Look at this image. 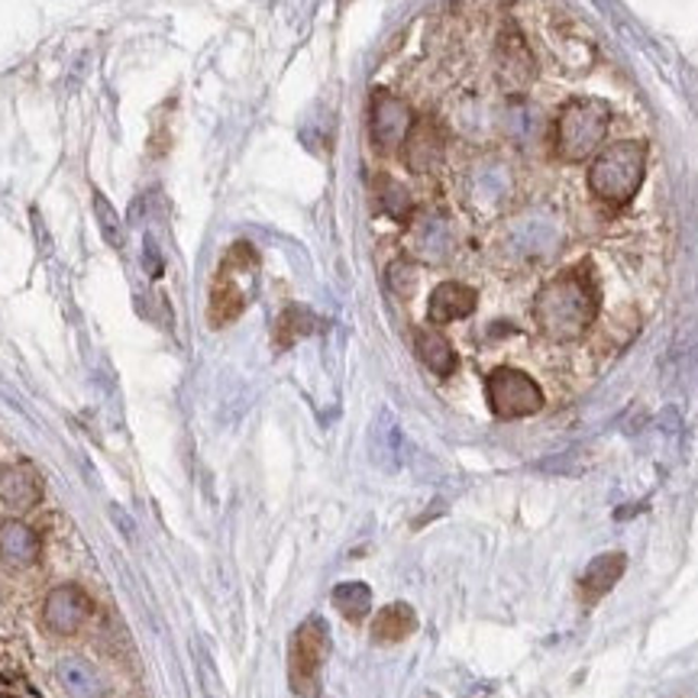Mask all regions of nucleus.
Masks as SVG:
<instances>
[{"label": "nucleus", "instance_id": "obj_13", "mask_svg": "<svg viewBox=\"0 0 698 698\" xmlns=\"http://www.w3.org/2000/svg\"><path fill=\"white\" fill-rule=\"evenodd\" d=\"M39 554H42V541L26 521L10 518V521L0 524V559L7 566L26 569V566H33L39 559Z\"/></svg>", "mask_w": 698, "mask_h": 698}, {"label": "nucleus", "instance_id": "obj_12", "mask_svg": "<svg viewBox=\"0 0 698 698\" xmlns=\"http://www.w3.org/2000/svg\"><path fill=\"white\" fill-rule=\"evenodd\" d=\"M475 304H479V294L469 284H462V281H443L430 294L427 317H430V323H453V320L469 317L475 310Z\"/></svg>", "mask_w": 698, "mask_h": 698}, {"label": "nucleus", "instance_id": "obj_20", "mask_svg": "<svg viewBox=\"0 0 698 698\" xmlns=\"http://www.w3.org/2000/svg\"><path fill=\"white\" fill-rule=\"evenodd\" d=\"M376 191H379V204H382V211L389 217L408 220V214H411V194H408V188L402 181H395L392 175H382V178H376Z\"/></svg>", "mask_w": 698, "mask_h": 698}, {"label": "nucleus", "instance_id": "obj_11", "mask_svg": "<svg viewBox=\"0 0 698 698\" xmlns=\"http://www.w3.org/2000/svg\"><path fill=\"white\" fill-rule=\"evenodd\" d=\"M42 498V479L29 462H13L0 472V502L10 511H29Z\"/></svg>", "mask_w": 698, "mask_h": 698}, {"label": "nucleus", "instance_id": "obj_7", "mask_svg": "<svg viewBox=\"0 0 698 698\" xmlns=\"http://www.w3.org/2000/svg\"><path fill=\"white\" fill-rule=\"evenodd\" d=\"M537 72L534 49L528 46L518 23H505L495 39V75L505 91H521Z\"/></svg>", "mask_w": 698, "mask_h": 698}, {"label": "nucleus", "instance_id": "obj_4", "mask_svg": "<svg viewBox=\"0 0 698 698\" xmlns=\"http://www.w3.org/2000/svg\"><path fill=\"white\" fill-rule=\"evenodd\" d=\"M327 650H330L327 624L320 618H307L294 631L291 650H288V680L301 698H317L320 693V670H323Z\"/></svg>", "mask_w": 698, "mask_h": 698}, {"label": "nucleus", "instance_id": "obj_9", "mask_svg": "<svg viewBox=\"0 0 698 698\" xmlns=\"http://www.w3.org/2000/svg\"><path fill=\"white\" fill-rule=\"evenodd\" d=\"M411 127H415V114L402 98H395L389 91H379L372 98V142L382 152L402 149L405 140H408V134H411Z\"/></svg>", "mask_w": 698, "mask_h": 698}, {"label": "nucleus", "instance_id": "obj_2", "mask_svg": "<svg viewBox=\"0 0 698 698\" xmlns=\"http://www.w3.org/2000/svg\"><path fill=\"white\" fill-rule=\"evenodd\" d=\"M650 149L640 140H618L588 165V188L608 211H624L644 188Z\"/></svg>", "mask_w": 698, "mask_h": 698}, {"label": "nucleus", "instance_id": "obj_16", "mask_svg": "<svg viewBox=\"0 0 698 698\" xmlns=\"http://www.w3.org/2000/svg\"><path fill=\"white\" fill-rule=\"evenodd\" d=\"M415 627H418V614H415V608H411V605H405V601H395V605H389V608H382V611L376 614L372 637H376V640H382V644H398V640L411 637V634H415Z\"/></svg>", "mask_w": 698, "mask_h": 698}, {"label": "nucleus", "instance_id": "obj_19", "mask_svg": "<svg viewBox=\"0 0 698 698\" xmlns=\"http://www.w3.org/2000/svg\"><path fill=\"white\" fill-rule=\"evenodd\" d=\"M333 605H337V611L346 618V621H363L366 614H369V605H372V592H369V585H363V582H343V585H337L333 588Z\"/></svg>", "mask_w": 698, "mask_h": 698}, {"label": "nucleus", "instance_id": "obj_21", "mask_svg": "<svg viewBox=\"0 0 698 698\" xmlns=\"http://www.w3.org/2000/svg\"><path fill=\"white\" fill-rule=\"evenodd\" d=\"M310 330H314V317H310V310H304V307H288V310L279 317L276 343L284 350V346H291L294 340H301V337H304V333H310Z\"/></svg>", "mask_w": 698, "mask_h": 698}, {"label": "nucleus", "instance_id": "obj_17", "mask_svg": "<svg viewBox=\"0 0 698 698\" xmlns=\"http://www.w3.org/2000/svg\"><path fill=\"white\" fill-rule=\"evenodd\" d=\"M624 566H627L624 554H601L598 559H592L588 569L582 572V592L588 598H601L618 585V579L624 575Z\"/></svg>", "mask_w": 698, "mask_h": 698}, {"label": "nucleus", "instance_id": "obj_3", "mask_svg": "<svg viewBox=\"0 0 698 698\" xmlns=\"http://www.w3.org/2000/svg\"><path fill=\"white\" fill-rule=\"evenodd\" d=\"M611 130V104L601 98H572L550 124V149L562 162H585L598 155V145Z\"/></svg>", "mask_w": 698, "mask_h": 698}, {"label": "nucleus", "instance_id": "obj_6", "mask_svg": "<svg viewBox=\"0 0 698 698\" xmlns=\"http://www.w3.org/2000/svg\"><path fill=\"white\" fill-rule=\"evenodd\" d=\"M253 269H256V250L250 243H237L224 256V266H220L217 281L211 288V307H207V317H211L214 327H227V323H233L243 314L246 294L237 284V276L240 272H253Z\"/></svg>", "mask_w": 698, "mask_h": 698}, {"label": "nucleus", "instance_id": "obj_23", "mask_svg": "<svg viewBox=\"0 0 698 698\" xmlns=\"http://www.w3.org/2000/svg\"><path fill=\"white\" fill-rule=\"evenodd\" d=\"M389 284H392L398 294H411V288H415V269H411V263L398 259V263L389 269Z\"/></svg>", "mask_w": 698, "mask_h": 698}, {"label": "nucleus", "instance_id": "obj_22", "mask_svg": "<svg viewBox=\"0 0 698 698\" xmlns=\"http://www.w3.org/2000/svg\"><path fill=\"white\" fill-rule=\"evenodd\" d=\"M94 214H98V227H101L104 240H107L114 250H120V246H124V224H120L117 211L111 207V201H107L101 191H94Z\"/></svg>", "mask_w": 698, "mask_h": 698}, {"label": "nucleus", "instance_id": "obj_18", "mask_svg": "<svg viewBox=\"0 0 698 698\" xmlns=\"http://www.w3.org/2000/svg\"><path fill=\"white\" fill-rule=\"evenodd\" d=\"M415 246H418V256L430 259V263H440L453 250V233L440 217H427L415 230Z\"/></svg>", "mask_w": 698, "mask_h": 698}, {"label": "nucleus", "instance_id": "obj_1", "mask_svg": "<svg viewBox=\"0 0 698 698\" xmlns=\"http://www.w3.org/2000/svg\"><path fill=\"white\" fill-rule=\"evenodd\" d=\"M598 304H601V294H598L595 272L588 263H579L572 269H562L537 291L534 317L544 337L569 343V340H579L598 320Z\"/></svg>", "mask_w": 698, "mask_h": 698}, {"label": "nucleus", "instance_id": "obj_15", "mask_svg": "<svg viewBox=\"0 0 698 698\" xmlns=\"http://www.w3.org/2000/svg\"><path fill=\"white\" fill-rule=\"evenodd\" d=\"M415 346H418L420 363H423L433 376H449V372L456 369V350H453V343H449L440 330L420 327L418 333H415Z\"/></svg>", "mask_w": 698, "mask_h": 698}, {"label": "nucleus", "instance_id": "obj_14", "mask_svg": "<svg viewBox=\"0 0 698 698\" xmlns=\"http://www.w3.org/2000/svg\"><path fill=\"white\" fill-rule=\"evenodd\" d=\"M59 683L72 698H104V683L98 670L81 657H65L59 663Z\"/></svg>", "mask_w": 698, "mask_h": 698}, {"label": "nucleus", "instance_id": "obj_10", "mask_svg": "<svg viewBox=\"0 0 698 698\" xmlns=\"http://www.w3.org/2000/svg\"><path fill=\"white\" fill-rule=\"evenodd\" d=\"M405 162L415 175H427L433 172L440 162H443V152H446V140H443V130L433 124V120H415L408 140H405Z\"/></svg>", "mask_w": 698, "mask_h": 698}, {"label": "nucleus", "instance_id": "obj_5", "mask_svg": "<svg viewBox=\"0 0 698 698\" xmlns=\"http://www.w3.org/2000/svg\"><path fill=\"white\" fill-rule=\"evenodd\" d=\"M485 395H488L492 415L502 420L531 418L544 408L541 385L515 366H498L495 372H488Z\"/></svg>", "mask_w": 698, "mask_h": 698}, {"label": "nucleus", "instance_id": "obj_8", "mask_svg": "<svg viewBox=\"0 0 698 698\" xmlns=\"http://www.w3.org/2000/svg\"><path fill=\"white\" fill-rule=\"evenodd\" d=\"M91 614V598L85 588L65 582V585H55L49 595H46V605H42V624L59 634V637H68V634H78L81 624L88 621Z\"/></svg>", "mask_w": 698, "mask_h": 698}]
</instances>
